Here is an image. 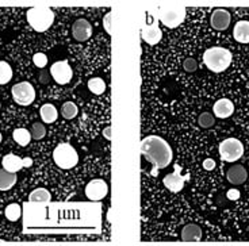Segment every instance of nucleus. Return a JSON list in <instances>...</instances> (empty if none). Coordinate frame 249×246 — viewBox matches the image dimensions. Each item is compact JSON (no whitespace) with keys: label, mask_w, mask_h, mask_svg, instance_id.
Instances as JSON below:
<instances>
[{"label":"nucleus","mask_w":249,"mask_h":246,"mask_svg":"<svg viewBox=\"0 0 249 246\" xmlns=\"http://www.w3.org/2000/svg\"><path fill=\"white\" fill-rule=\"evenodd\" d=\"M26 19L29 25L38 33H44L49 29L54 22V13L53 10L46 6L31 7L26 13Z\"/></svg>","instance_id":"nucleus-3"},{"label":"nucleus","mask_w":249,"mask_h":246,"mask_svg":"<svg viewBox=\"0 0 249 246\" xmlns=\"http://www.w3.org/2000/svg\"><path fill=\"white\" fill-rule=\"evenodd\" d=\"M1 140H3V136H1V133H0V142H1Z\"/></svg>","instance_id":"nucleus-36"},{"label":"nucleus","mask_w":249,"mask_h":246,"mask_svg":"<svg viewBox=\"0 0 249 246\" xmlns=\"http://www.w3.org/2000/svg\"><path fill=\"white\" fill-rule=\"evenodd\" d=\"M226 177H228V181L231 183L233 185H240L247 181L248 172H247V169L243 165H233L231 168L228 169Z\"/></svg>","instance_id":"nucleus-16"},{"label":"nucleus","mask_w":249,"mask_h":246,"mask_svg":"<svg viewBox=\"0 0 249 246\" xmlns=\"http://www.w3.org/2000/svg\"><path fill=\"white\" fill-rule=\"evenodd\" d=\"M112 15H114V14L108 13L106 17H105V19H103V26H105V29H106V31L110 34V35H112V29H111Z\"/></svg>","instance_id":"nucleus-31"},{"label":"nucleus","mask_w":249,"mask_h":246,"mask_svg":"<svg viewBox=\"0 0 249 246\" xmlns=\"http://www.w3.org/2000/svg\"><path fill=\"white\" fill-rule=\"evenodd\" d=\"M231 53L225 48L221 46H214L205 52L203 54V62L214 73H221L231 67Z\"/></svg>","instance_id":"nucleus-2"},{"label":"nucleus","mask_w":249,"mask_h":246,"mask_svg":"<svg viewBox=\"0 0 249 246\" xmlns=\"http://www.w3.org/2000/svg\"><path fill=\"white\" fill-rule=\"evenodd\" d=\"M72 35L79 42H86L92 37V26L87 19H77L72 25Z\"/></svg>","instance_id":"nucleus-13"},{"label":"nucleus","mask_w":249,"mask_h":246,"mask_svg":"<svg viewBox=\"0 0 249 246\" xmlns=\"http://www.w3.org/2000/svg\"><path fill=\"white\" fill-rule=\"evenodd\" d=\"M14 102L19 105H30L36 100V89L29 81L18 83L11 88Z\"/></svg>","instance_id":"nucleus-7"},{"label":"nucleus","mask_w":249,"mask_h":246,"mask_svg":"<svg viewBox=\"0 0 249 246\" xmlns=\"http://www.w3.org/2000/svg\"><path fill=\"white\" fill-rule=\"evenodd\" d=\"M29 200L34 203H49L52 200V195L46 188H37L29 195Z\"/></svg>","instance_id":"nucleus-21"},{"label":"nucleus","mask_w":249,"mask_h":246,"mask_svg":"<svg viewBox=\"0 0 249 246\" xmlns=\"http://www.w3.org/2000/svg\"><path fill=\"white\" fill-rule=\"evenodd\" d=\"M30 133H31V138L33 140H42L45 136H46V129H45V126L42 123H33L31 124V129H30Z\"/></svg>","instance_id":"nucleus-28"},{"label":"nucleus","mask_w":249,"mask_h":246,"mask_svg":"<svg viewBox=\"0 0 249 246\" xmlns=\"http://www.w3.org/2000/svg\"><path fill=\"white\" fill-rule=\"evenodd\" d=\"M157 17L168 29H176L186 19V7L181 4H162L157 8Z\"/></svg>","instance_id":"nucleus-4"},{"label":"nucleus","mask_w":249,"mask_h":246,"mask_svg":"<svg viewBox=\"0 0 249 246\" xmlns=\"http://www.w3.org/2000/svg\"><path fill=\"white\" fill-rule=\"evenodd\" d=\"M31 165H33V160H31L30 157L20 158V157H18V156H15V154L13 153L4 156L3 160H1V166H3V169H6V171H8V172L11 173H17L19 172L20 169L29 168V166Z\"/></svg>","instance_id":"nucleus-10"},{"label":"nucleus","mask_w":249,"mask_h":246,"mask_svg":"<svg viewBox=\"0 0 249 246\" xmlns=\"http://www.w3.org/2000/svg\"><path fill=\"white\" fill-rule=\"evenodd\" d=\"M107 193H108V185L102 178L91 180L86 185V196L89 200H102L103 197L106 196Z\"/></svg>","instance_id":"nucleus-11"},{"label":"nucleus","mask_w":249,"mask_h":246,"mask_svg":"<svg viewBox=\"0 0 249 246\" xmlns=\"http://www.w3.org/2000/svg\"><path fill=\"white\" fill-rule=\"evenodd\" d=\"M183 68L186 69L187 72H195L198 69V64L194 58H186L183 62Z\"/></svg>","instance_id":"nucleus-30"},{"label":"nucleus","mask_w":249,"mask_h":246,"mask_svg":"<svg viewBox=\"0 0 249 246\" xmlns=\"http://www.w3.org/2000/svg\"><path fill=\"white\" fill-rule=\"evenodd\" d=\"M218 152L222 161L234 162L244 156V145L243 142L237 138H226L221 142Z\"/></svg>","instance_id":"nucleus-6"},{"label":"nucleus","mask_w":249,"mask_h":246,"mask_svg":"<svg viewBox=\"0 0 249 246\" xmlns=\"http://www.w3.org/2000/svg\"><path fill=\"white\" fill-rule=\"evenodd\" d=\"M33 62H34V65L37 68L44 69L46 67V64H48V57H46L45 53H36L33 55Z\"/></svg>","instance_id":"nucleus-29"},{"label":"nucleus","mask_w":249,"mask_h":246,"mask_svg":"<svg viewBox=\"0 0 249 246\" xmlns=\"http://www.w3.org/2000/svg\"><path fill=\"white\" fill-rule=\"evenodd\" d=\"M228 197H229L231 200H237V199L240 197V192L237 191V190H231V191L228 192Z\"/></svg>","instance_id":"nucleus-34"},{"label":"nucleus","mask_w":249,"mask_h":246,"mask_svg":"<svg viewBox=\"0 0 249 246\" xmlns=\"http://www.w3.org/2000/svg\"><path fill=\"white\" fill-rule=\"evenodd\" d=\"M215 123V118L213 115L212 112H202L198 118V124L203 129H209V127H213Z\"/></svg>","instance_id":"nucleus-27"},{"label":"nucleus","mask_w":249,"mask_h":246,"mask_svg":"<svg viewBox=\"0 0 249 246\" xmlns=\"http://www.w3.org/2000/svg\"><path fill=\"white\" fill-rule=\"evenodd\" d=\"M233 37L237 42L249 43V20L237 22L233 29Z\"/></svg>","instance_id":"nucleus-18"},{"label":"nucleus","mask_w":249,"mask_h":246,"mask_svg":"<svg viewBox=\"0 0 249 246\" xmlns=\"http://www.w3.org/2000/svg\"><path fill=\"white\" fill-rule=\"evenodd\" d=\"M39 114H41V119L44 121V123L56 122L57 118H58V111H57V108L53 105H49V103H46V105L41 107Z\"/></svg>","instance_id":"nucleus-20"},{"label":"nucleus","mask_w":249,"mask_h":246,"mask_svg":"<svg viewBox=\"0 0 249 246\" xmlns=\"http://www.w3.org/2000/svg\"><path fill=\"white\" fill-rule=\"evenodd\" d=\"M53 160L61 169H72L79 162V154L69 143H60L53 150Z\"/></svg>","instance_id":"nucleus-5"},{"label":"nucleus","mask_w":249,"mask_h":246,"mask_svg":"<svg viewBox=\"0 0 249 246\" xmlns=\"http://www.w3.org/2000/svg\"><path fill=\"white\" fill-rule=\"evenodd\" d=\"M141 37L146 43L149 45H157L161 41L162 31L157 23V17L153 15V22L152 23H145L141 29Z\"/></svg>","instance_id":"nucleus-12"},{"label":"nucleus","mask_w":249,"mask_h":246,"mask_svg":"<svg viewBox=\"0 0 249 246\" xmlns=\"http://www.w3.org/2000/svg\"><path fill=\"white\" fill-rule=\"evenodd\" d=\"M103 136H105V138L106 140H111V126H108V127H106V129L103 130Z\"/></svg>","instance_id":"nucleus-35"},{"label":"nucleus","mask_w":249,"mask_h":246,"mask_svg":"<svg viewBox=\"0 0 249 246\" xmlns=\"http://www.w3.org/2000/svg\"><path fill=\"white\" fill-rule=\"evenodd\" d=\"M49 72L50 76L53 77V80L60 86H65V84L71 83L72 77H73V70H72L67 60L56 61L54 64H52Z\"/></svg>","instance_id":"nucleus-9"},{"label":"nucleus","mask_w":249,"mask_h":246,"mask_svg":"<svg viewBox=\"0 0 249 246\" xmlns=\"http://www.w3.org/2000/svg\"><path fill=\"white\" fill-rule=\"evenodd\" d=\"M141 153L156 169H164L172 161V149L164 138L149 136L141 141Z\"/></svg>","instance_id":"nucleus-1"},{"label":"nucleus","mask_w":249,"mask_h":246,"mask_svg":"<svg viewBox=\"0 0 249 246\" xmlns=\"http://www.w3.org/2000/svg\"><path fill=\"white\" fill-rule=\"evenodd\" d=\"M203 168H205L206 171H213L215 168V161L212 160V158H206L203 161Z\"/></svg>","instance_id":"nucleus-33"},{"label":"nucleus","mask_w":249,"mask_h":246,"mask_svg":"<svg viewBox=\"0 0 249 246\" xmlns=\"http://www.w3.org/2000/svg\"><path fill=\"white\" fill-rule=\"evenodd\" d=\"M4 215L10 222H17L22 215V209L20 206L17 203H11L8 204L4 210Z\"/></svg>","instance_id":"nucleus-25"},{"label":"nucleus","mask_w":249,"mask_h":246,"mask_svg":"<svg viewBox=\"0 0 249 246\" xmlns=\"http://www.w3.org/2000/svg\"><path fill=\"white\" fill-rule=\"evenodd\" d=\"M231 17L229 11H226L225 8H215L213 11L212 17H210V25L213 29L218 31L226 30L231 26Z\"/></svg>","instance_id":"nucleus-14"},{"label":"nucleus","mask_w":249,"mask_h":246,"mask_svg":"<svg viewBox=\"0 0 249 246\" xmlns=\"http://www.w3.org/2000/svg\"><path fill=\"white\" fill-rule=\"evenodd\" d=\"M77 112H79V108L73 102H65L61 105V115L65 119H73L77 115Z\"/></svg>","instance_id":"nucleus-26"},{"label":"nucleus","mask_w":249,"mask_h":246,"mask_svg":"<svg viewBox=\"0 0 249 246\" xmlns=\"http://www.w3.org/2000/svg\"><path fill=\"white\" fill-rule=\"evenodd\" d=\"M0 107H1V105H0Z\"/></svg>","instance_id":"nucleus-37"},{"label":"nucleus","mask_w":249,"mask_h":246,"mask_svg":"<svg viewBox=\"0 0 249 246\" xmlns=\"http://www.w3.org/2000/svg\"><path fill=\"white\" fill-rule=\"evenodd\" d=\"M13 79V68L6 61H0V86H4Z\"/></svg>","instance_id":"nucleus-24"},{"label":"nucleus","mask_w":249,"mask_h":246,"mask_svg":"<svg viewBox=\"0 0 249 246\" xmlns=\"http://www.w3.org/2000/svg\"><path fill=\"white\" fill-rule=\"evenodd\" d=\"M213 112H214L215 117L221 118V119H226V118L231 117V114L234 112L233 102H231L229 99H219L213 107Z\"/></svg>","instance_id":"nucleus-15"},{"label":"nucleus","mask_w":249,"mask_h":246,"mask_svg":"<svg viewBox=\"0 0 249 246\" xmlns=\"http://www.w3.org/2000/svg\"><path fill=\"white\" fill-rule=\"evenodd\" d=\"M183 172V168H181L179 164H176L175 165V171L172 173H169L167 175L164 180H162V183L165 185V188L168 190V191L174 192V193H178V192H180L183 188H184V184H186V181L190 180V175H181Z\"/></svg>","instance_id":"nucleus-8"},{"label":"nucleus","mask_w":249,"mask_h":246,"mask_svg":"<svg viewBox=\"0 0 249 246\" xmlns=\"http://www.w3.org/2000/svg\"><path fill=\"white\" fill-rule=\"evenodd\" d=\"M18 181L17 173H11L6 169H0V191H8Z\"/></svg>","instance_id":"nucleus-19"},{"label":"nucleus","mask_w":249,"mask_h":246,"mask_svg":"<svg viewBox=\"0 0 249 246\" xmlns=\"http://www.w3.org/2000/svg\"><path fill=\"white\" fill-rule=\"evenodd\" d=\"M202 240V228L195 225L190 223L186 225L181 230V241L183 242H199Z\"/></svg>","instance_id":"nucleus-17"},{"label":"nucleus","mask_w":249,"mask_h":246,"mask_svg":"<svg viewBox=\"0 0 249 246\" xmlns=\"http://www.w3.org/2000/svg\"><path fill=\"white\" fill-rule=\"evenodd\" d=\"M88 89L93 93V95H102L106 91V83L100 77H92L91 80H88Z\"/></svg>","instance_id":"nucleus-23"},{"label":"nucleus","mask_w":249,"mask_h":246,"mask_svg":"<svg viewBox=\"0 0 249 246\" xmlns=\"http://www.w3.org/2000/svg\"><path fill=\"white\" fill-rule=\"evenodd\" d=\"M13 138L14 141L17 142L18 145H20V146H27L29 143H30V141L33 140L31 138V133L30 130L27 129H15L13 131Z\"/></svg>","instance_id":"nucleus-22"},{"label":"nucleus","mask_w":249,"mask_h":246,"mask_svg":"<svg viewBox=\"0 0 249 246\" xmlns=\"http://www.w3.org/2000/svg\"><path fill=\"white\" fill-rule=\"evenodd\" d=\"M38 80H39L41 84H48L49 83V70L41 69V72L38 74Z\"/></svg>","instance_id":"nucleus-32"}]
</instances>
